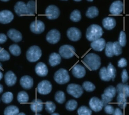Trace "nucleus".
<instances>
[{
    "label": "nucleus",
    "mask_w": 129,
    "mask_h": 115,
    "mask_svg": "<svg viewBox=\"0 0 129 115\" xmlns=\"http://www.w3.org/2000/svg\"><path fill=\"white\" fill-rule=\"evenodd\" d=\"M19 110L17 106L10 105L5 108L4 111V115H17L19 113Z\"/></svg>",
    "instance_id": "obj_27"
},
{
    "label": "nucleus",
    "mask_w": 129,
    "mask_h": 115,
    "mask_svg": "<svg viewBox=\"0 0 129 115\" xmlns=\"http://www.w3.org/2000/svg\"><path fill=\"white\" fill-rule=\"evenodd\" d=\"M101 98V100L104 106H106L109 103L111 102L113 99V98L107 96L104 93L102 95Z\"/></svg>",
    "instance_id": "obj_45"
},
{
    "label": "nucleus",
    "mask_w": 129,
    "mask_h": 115,
    "mask_svg": "<svg viewBox=\"0 0 129 115\" xmlns=\"http://www.w3.org/2000/svg\"><path fill=\"white\" fill-rule=\"evenodd\" d=\"M113 114V115H123L122 111L118 108H116Z\"/></svg>",
    "instance_id": "obj_50"
},
{
    "label": "nucleus",
    "mask_w": 129,
    "mask_h": 115,
    "mask_svg": "<svg viewBox=\"0 0 129 115\" xmlns=\"http://www.w3.org/2000/svg\"><path fill=\"white\" fill-rule=\"evenodd\" d=\"M17 115H26V114L23 113H19Z\"/></svg>",
    "instance_id": "obj_53"
},
{
    "label": "nucleus",
    "mask_w": 129,
    "mask_h": 115,
    "mask_svg": "<svg viewBox=\"0 0 129 115\" xmlns=\"http://www.w3.org/2000/svg\"><path fill=\"white\" fill-rule=\"evenodd\" d=\"M30 28L31 31L34 33L40 34L45 31V24L42 21L36 20L31 23Z\"/></svg>",
    "instance_id": "obj_13"
},
{
    "label": "nucleus",
    "mask_w": 129,
    "mask_h": 115,
    "mask_svg": "<svg viewBox=\"0 0 129 115\" xmlns=\"http://www.w3.org/2000/svg\"><path fill=\"white\" fill-rule=\"evenodd\" d=\"M4 79L5 83L9 87L14 85L17 81V77L15 74L11 71H9L5 73Z\"/></svg>",
    "instance_id": "obj_18"
},
{
    "label": "nucleus",
    "mask_w": 129,
    "mask_h": 115,
    "mask_svg": "<svg viewBox=\"0 0 129 115\" xmlns=\"http://www.w3.org/2000/svg\"><path fill=\"white\" fill-rule=\"evenodd\" d=\"M20 83L21 85L24 89H30L33 86V79L29 75H25L21 78Z\"/></svg>",
    "instance_id": "obj_20"
},
{
    "label": "nucleus",
    "mask_w": 129,
    "mask_h": 115,
    "mask_svg": "<svg viewBox=\"0 0 129 115\" xmlns=\"http://www.w3.org/2000/svg\"><path fill=\"white\" fill-rule=\"evenodd\" d=\"M104 33L102 28L97 24H93L87 30L86 38L90 41H93L101 37Z\"/></svg>",
    "instance_id": "obj_3"
},
{
    "label": "nucleus",
    "mask_w": 129,
    "mask_h": 115,
    "mask_svg": "<svg viewBox=\"0 0 129 115\" xmlns=\"http://www.w3.org/2000/svg\"><path fill=\"white\" fill-rule=\"evenodd\" d=\"M74 1L76 2H80L81 1V0H74Z\"/></svg>",
    "instance_id": "obj_57"
},
{
    "label": "nucleus",
    "mask_w": 129,
    "mask_h": 115,
    "mask_svg": "<svg viewBox=\"0 0 129 115\" xmlns=\"http://www.w3.org/2000/svg\"><path fill=\"white\" fill-rule=\"evenodd\" d=\"M45 14L46 16L49 19H55L59 17L60 15V11L56 6L50 5L46 8Z\"/></svg>",
    "instance_id": "obj_9"
},
{
    "label": "nucleus",
    "mask_w": 129,
    "mask_h": 115,
    "mask_svg": "<svg viewBox=\"0 0 129 115\" xmlns=\"http://www.w3.org/2000/svg\"><path fill=\"white\" fill-rule=\"evenodd\" d=\"M107 70L108 74L111 79L113 81L114 80V79L116 77V70L111 63H109L107 68Z\"/></svg>",
    "instance_id": "obj_32"
},
{
    "label": "nucleus",
    "mask_w": 129,
    "mask_h": 115,
    "mask_svg": "<svg viewBox=\"0 0 129 115\" xmlns=\"http://www.w3.org/2000/svg\"><path fill=\"white\" fill-rule=\"evenodd\" d=\"M67 34L70 40L73 41L79 40L82 36L81 31L76 27H71L68 29Z\"/></svg>",
    "instance_id": "obj_11"
},
{
    "label": "nucleus",
    "mask_w": 129,
    "mask_h": 115,
    "mask_svg": "<svg viewBox=\"0 0 129 115\" xmlns=\"http://www.w3.org/2000/svg\"><path fill=\"white\" fill-rule=\"evenodd\" d=\"M1 1H2L6 2L8 1H9V0H1Z\"/></svg>",
    "instance_id": "obj_56"
},
{
    "label": "nucleus",
    "mask_w": 129,
    "mask_h": 115,
    "mask_svg": "<svg viewBox=\"0 0 129 115\" xmlns=\"http://www.w3.org/2000/svg\"><path fill=\"white\" fill-rule=\"evenodd\" d=\"M99 75L101 79L103 81H109L111 79L107 72V68L105 67H103L100 70Z\"/></svg>",
    "instance_id": "obj_30"
},
{
    "label": "nucleus",
    "mask_w": 129,
    "mask_h": 115,
    "mask_svg": "<svg viewBox=\"0 0 129 115\" xmlns=\"http://www.w3.org/2000/svg\"><path fill=\"white\" fill-rule=\"evenodd\" d=\"M114 55L118 56L122 53V48L118 41H115L113 44Z\"/></svg>",
    "instance_id": "obj_37"
},
{
    "label": "nucleus",
    "mask_w": 129,
    "mask_h": 115,
    "mask_svg": "<svg viewBox=\"0 0 129 115\" xmlns=\"http://www.w3.org/2000/svg\"><path fill=\"white\" fill-rule=\"evenodd\" d=\"M116 93V89L113 86L108 87L104 90V94L112 98L115 97Z\"/></svg>",
    "instance_id": "obj_39"
},
{
    "label": "nucleus",
    "mask_w": 129,
    "mask_h": 115,
    "mask_svg": "<svg viewBox=\"0 0 129 115\" xmlns=\"http://www.w3.org/2000/svg\"><path fill=\"white\" fill-rule=\"evenodd\" d=\"M35 115H41L40 114H35Z\"/></svg>",
    "instance_id": "obj_59"
},
{
    "label": "nucleus",
    "mask_w": 129,
    "mask_h": 115,
    "mask_svg": "<svg viewBox=\"0 0 129 115\" xmlns=\"http://www.w3.org/2000/svg\"><path fill=\"white\" fill-rule=\"evenodd\" d=\"M55 99L58 103L62 104L66 100L65 94L62 91H57L55 95Z\"/></svg>",
    "instance_id": "obj_33"
},
{
    "label": "nucleus",
    "mask_w": 129,
    "mask_h": 115,
    "mask_svg": "<svg viewBox=\"0 0 129 115\" xmlns=\"http://www.w3.org/2000/svg\"><path fill=\"white\" fill-rule=\"evenodd\" d=\"M54 79L57 83L64 84L69 81L70 77L67 70L61 68L55 72Z\"/></svg>",
    "instance_id": "obj_5"
},
{
    "label": "nucleus",
    "mask_w": 129,
    "mask_h": 115,
    "mask_svg": "<svg viewBox=\"0 0 129 115\" xmlns=\"http://www.w3.org/2000/svg\"><path fill=\"white\" fill-rule=\"evenodd\" d=\"M61 57L59 54L54 52L50 55L49 58V62L50 65L54 67L58 65L61 63Z\"/></svg>",
    "instance_id": "obj_24"
},
{
    "label": "nucleus",
    "mask_w": 129,
    "mask_h": 115,
    "mask_svg": "<svg viewBox=\"0 0 129 115\" xmlns=\"http://www.w3.org/2000/svg\"><path fill=\"white\" fill-rule=\"evenodd\" d=\"M36 73L39 76L44 77L47 76L48 72L47 67L43 62H39L37 64L35 68Z\"/></svg>",
    "instance_id": "obj_16"
},
{
    "label": "nucleus",
    "mask_w": 129,
    "mask_h": 115,
    "mask_svg": "<svg viewBox=\"0 0 129 115\" xmlns=\"http://www.w3.org/2000/svg\"><path fill=\"white\" fill-rule=\"evenodd\" d=\"M2 65L1 63H0V70L2 69Z\"/></svg>",
    "instance_id": "obj_54"
},
{
    "label": "nucleus",
    "mask_w": 129,
    "mask_h": 115,
    "mask_svg": "<svg viewBox=\"0 0 129 115\" xmlns=\"http://www.w3.org/2000/svg\"><path fill=\"white\" fill-rule=\"evenodd\" d=\"M61 38V34L58 30L53 29L50 30L46 36L47 41L50 44H54L58 43Z\"/></svg>",
    "instance_id": "obj_10"
},
{
    "label": "nucleus",
    "mask_w": 129,
    "mask_h": 115,
    "mask_svg": "<svg viewBox=\"0 0 129 115\" xmlns=\"http://www.w3.org/2000/svg\"><path fill=\"white\" fill-rule=\"evenodd\" d=\"M98 15V9L95 6L89 7L86 13V16L90 18H93L96 17Z\"/></svg>",
    "instance_id": "obj_28"
},
{
    "label": "nucleus",
    "mask_w": 129,
    "mask_h": 115,
    "mask_svg": "<svg viewBox=\"0 0 129 115\" xmlns=\"http://www.w3.org/2000/svg\"><path fill=\"white\" fill-rule=\"evenodd\" d=\"M52 86L50 82L45 80L41 81L37 86V91L41 95H46L51 92Z\"/></svg>",
    "instance_id": "obj_8"
},
{
    "label": "nucleus",
    "mask_w": 129,
    "mask_h": 115,
    "mask_svg": "<svg viewBox=\"0 0 129 115\" xmlns=\"http://www.w3.org/2000/svg\"><path fill=\"white\" fill-rule=\"evenodd\" d=\"M127 97L123 94H118L117 98L118 105L121 109H125L127 105Z\"/></svg>",
    "instance_id": "obj_25"
},
{
    "label": "nucleus",
    "mask_w": 129,
    "mask_h": 115,
    "mask_svg": "<svg viewBox=\"0 0 129 115\" xmlns=\"http://www.w3.org/2000/svg\"><path fill=\"white\" fill-rule=\"evenodd\" d=\"M7 37L3 33H0V44H3L7 40Z\"/></svg>",
    "instance_id": "obj_49"
},
{
    "label": "nucleus",
    "mask_w": 129,
    "mask_h": 115,
    "mask_svg": "<svg viewBox=\"0 0 129 115\" xmlns=\"http://www.w3.org/2000/svg\"><path fill=\"white\" fill-rule=\"evenodd\" d=\"M9 49L10 52L15 56H18L21 54L20 47L17 44H14L9 46Z\"/></svg>",
    "instance_id": "obj_31"
},
{
    "label": "nucleus",
    "mask_w": 129,
    "mask_h": 115,
    "mask_svg": "<svg viewBox=\"0 0 129 115\" xmlns=\"http://www.w3.org/2000/svg\"><path fill=\"white\" fill-rule=\"evenodd\" d=\"M43 106V103L41 100L39 99L34 100L31 104V110L35 113L40 112L42 111Z\"/></svg>",
    "instance_id": "obj_23"
},
{
    "label": "nucleus",
    "mask_w": 129,
    "mask_h": 115,
    "mask_svg": "<svg viewBox=\"0 0 129 115\" xmlns=\"http://www.w3.org/2000/svg\"><path fill=\"white\" fill-rule=\"evenodd\" d=\"M3 91V87L2 84H0V94Z\"/></svg>",
    "instance_id": "obj_51"
},
{
    "label": "nucleus",
    "mask_w": 129,
    "mask_h": 115,
    "mask_svg": "<svg viewBox=\"0 0 129 115\" xmlns=\"http://www.w3.org/2000/svg\"><path fill=\"white\" fill-rule=\"evenodd\" d=\"M83 62L86 66L92 70H97L101 65L100 58L97 54L94 53L87 54L84 58Z\"/></svg>",
    "instance_id": "obj_2"
},
{
    "label": "nucleus",
    "mask_w": 129,
    "mask_h": 115,
    "mask_svg": "<svg viewBox=\"0 0 129 115\" xmlns=\"http://www.w3.org/2000/svg\"><path fill=\"white\" fill-rule=\"evenodd\" d=\"M51 115H60L58 113H53Z\"/></svg>",
    "instance_id": "obj_55"
},
{
    "label": "nucleus",
    "mask_w": 129,
    "mask_h": 115,
    "mask_svg": "<svg viewBox=\"0 0 129 115\" xmlns=\"http://www.w3.org/2000/svg\"><path fill=\"white\" fill-rule=\"evenodd\" d=\"M123 3L121 1L119 0L115 1L110 6V12L113 15H119L123 12Z\"/></svg>",
    "instance_id": "obj_14"
},
{
    "label": "nucleus",
    "mask_w": 129,
    "mask_h": 115,
    "mask_svg": "<svg viewBox=\"0 0 129 115\" xmlns=\"http://www.w3.org/2000/svg\"><path fill=\"white\" fill-rule=\"evenodd\" d=\"M3 74L1 72H0V80L2 79V78H3Z\"/></svg>",
    "instance_id": "obj_52"
},
{
    "label": "nucleus",
    "mask_w": 129,
    "mask_h": 115,
    "mask_svg": "<svg viewBox=\"0 0 129 115\" xmlns=\"http://www.w3.org/2000/svg\"><path fill=\"white\" fill-rule=\"evenodd\" d=\"M113 44L111 42H108L105 45V53L107 57L111 58L114 55Z\"/></svg>",
    "instance_id": "obj_35"
},
{
    "label": "nucleus",
    "mask_w": 129,
    "mask_h": 115,
    "mask_svg": "<svg viewBox=\"0 0 129 115\" xmlns=\"http://www.w3.org/2000/svg\"><path fill=\"white\" fill-rule=\"evenodd\" d=\"M76 50L73 46L70 45H64L59 49V52L62 57L65 59H69L74 56Z\"/></svg>",
    "instance_id": "obj_6"
},
{
    "label": "nucleus",
    "mask_w": 129,
    "mask_h": 115,
    "mask_svg": "<svg viewBox=\"0 0 129 115\" xmlns=\"http://www.w3.org/2000/svg\"><path fill=\"white\" fill-rule=\"evenodd\" d=\"M82 88L87 92H92L95 89L96 87L92 83L89 81L84 82L82 84Z\"/></svg>",
    "instance_id": "obj_42"
},
{
    "label": "nucleus",
    "mask_w": 129,
    "mask_h": 115,
    "mask_svg": "<svg viewBox=\"0 0 129 115\" xmlns=\"http://www.w3.org/2000/svg\"><path fill=\"white\" fill-rule=\"evenodd\" d=\"M116 21L114 18L108 17L104 19L102 21L103 26L107 30H111L116 25Z\"/></svg>",
    "instance_id": "obj_22"
},
{
    "label": "nucleus",
    "mask_w": 129,
    "mask_h": 115,
    "mask_svg": "<svg viewBox=\"0 0 129 115\" xmlns=\"http://www.w3.org/2000/svg\"><path fill=\"white\" fill-rule=\"evenodd\" d=\"M67 91L69 94L76 98L80 97L83 93V88L79 85L76 84L68 85L67 87Z\"/></svg>",
    "instance_id": "obj_7"
},
{
    "label": "nucleus",
    "mask_w": 129,
    "mask_h": 115,
    "mask_svg": "<svg viewBox=\"0 0 129 115\" xmlns=\"http://www.w3.org/2000/svg\"><path fill=\"white\" fill-rule=\"evenodd\" d=\"M87 1L89 2H92L93 1V0H87Z\"/></svg>",
    "instance_id": "obj_58"
},
{
    "label": "nucleus",
    "mask_w": 129,
    "mask_h": 115,
    "mask_svg": "<svg viewBox=\"0 0 129 115\" xmlns=\"http://www.w3.org/2000/svg\"><path fill=\"white\" fill-rule=\"evenodd\" d=\"M13 99V93L7 92L4 93L2 96V100L3 102L6 104H8L12 102Z\"/></svg>",
    "instance_id": "obj_36"
},
{
    "label": "nucleus",
    "mask_w": 129,
    "mask_h": 115,
    "mask_svg": "<svg viewBox=\"0 0 129 115\" xmlns=\"http://www.w3.org/2000/svg\"><path fill=\"white\" fill-rule=\"evenodd\" d=\"M126 36L124 31H121L120 32L119 37V41H118L121 47H124L126 44Z\"/></svg>",
    "instance_id": "obj_44"
},
{
    "label": "nucleus",
    "mask_w": 129,
    "mask_h": 115,
    "mask_svg": "<svg viewBox=\"0 0 129 115\" xmlns=\"http://www.w3.org/2000/svg\"><path fill=\"white\" fill-rule=\"evenodd\" d=\"M78 106V103L74 100H70L66 103V108L69 111H73L76 110Z\"/></svg>",
    "instance_id": "obj_38"
},
{
    "label": "nucleus",
    "mask_w": 129,
    "mask_h": 115,
    "mask_svg": "<svg viewBox=\"0 0 129 115\" xmlns=\"http://www.w3.org/2000/svg\"><path fill=\"white\" fill-rule=\"evenodd\" d=\"M9 38L16 42H19L22 40V34L19 31L15 29H10L7 33Z\"/></svg>",
    "instance_id": "obj_19"
},
{
    "label": "nucleus",
    "mask_w": 129,
    "mask_h": 115,
    "mask_svg": "<svg viewBox=\"0 0 129 115\" xmlns=\"http://www.w3.org/2000/svg\"><path fill=\"white\" fill-rule=\"evenodd\" d=\"M106 42L103 38H99L92 41L91 44V47L94 50L102 51L105 48Z\"/></svg>",
    "instance_id": "obj_21"
},
{
    "label": "nucleus",
    "mask_w": 129,
    "mask_h": 115,
    "mask_svg": "<svg viewBox=\"0 0 129 115\" xmlns=\"http://www.w3.org/2000/svg\"><path fill=\"white\" fill-rule=\"evenodd\" d=\"M116 90L118 94H123L129 97V85L123 83H119L117 85Z\"/></svg>",
    "instance_id": "obj_26"
},
{
    "label": "nucleus",
    "mask_w": 129,
    "mask_h": 115,
    "mask_svg": "<svg viewBox=\"0 0 129 115\" xmlns=\"http://www.w3.org/2000/svg\"><path fill=\"white\" fill-rule=\"evenodd\" d=\"M56 109V106L54 103L51 101H48L45 103V109L49 113H53Z\"/></svg>",
    "instance_id": "obj_40"
},
{
    "label": "nucleus",
    "mask_w": 129,
    "mask_h": 115,
    "mask_svg": "<svg viewBox=\"0 0 129 115\" xmlns=\"http://www.w3.org/2000/svg\"><path fill=\"white\" fill-rule=\"evenodd\" d=\"M17 98L18 101L19 103H26L29 101V96L27 92L21 91L18 93Z\"/></svg>",
    "instance_id": "obj_29"
},
{
    "label": "nucleus",
    "mask_w": 129,
    "mask_h": 115,
    "mask_svg": "<svg viewBox=\"0 0 129 115\" xmlns=\"http://www.w3.org/2000/svg\"><path fill=\"white\" fill-rule=\"evenodd\" d=\"M89 105L92 110L95 112L101 111L104 106L101 100L95 97H93L90 100Z\"/></svg>",
    "instance_id": "obj_15"
},
{
    "label": "nucleus",
    "mask_w": 129,
    "mask_h": 115,
    "mask_svg": "<svg viewBox=\"0 0 129 115\" xmlns=\"http://www.w3.org/2000/svg\"><path fill=\"white\" fill-rule=\"evenodd\" d=\"M62 1H68V0H62Z\"/></svg>",
    "instance_id": "obj_60"
},
{
    "label": "nucleus",
    "mask_w": 129,
    "mask_h": 115,
    "mask_svg": "<svg viewBox=\"0 0 129 115\" xmlns=\"http://www.w3.org/2000/svg\"><path fill=\"white\" fill-rule=\"evenodd\" d=\"M14 18V14L11 11L5 10L0 12V23L8 24L12 21Z\"/></svg>",
    "instance_id": "obj_12"
},
{
    "label": "nucleus",
    "mask_w": 129,
    "mask_h": 115,
    "mask_svg": "<svg viewBox=\"0 0 129 115\" xmlns=\"http://www.w3.org/2000/svg\"><path fill=\"white\" fill-rule=\"evenodd\" d=\"M10 55L6 50L0 47V61H6L9 60Z\"/></svg>",
    "instance_id": "obj_43"
},
{
    "label": "nucleus",
    "mask_w": 129,
    "mask_h": 115,
    "mask_svg": "<svg viewBox=\"0 0 129 115\" xmlns=\"http://www.w3.org/2000/svg\"><path fill=\"white\" fill-rule=\"evenodd\" d=\"M72 72L74 77L80 79L84 77L86 74V70L84 67L79 64H77L73 67Z\"/></svg>",
    "instance_id": "obj_17"
},
{
    "label": "nucleus",
    "mask_w": 129,
    "mask_h": 115,
    "mask_svg": "<svg viewBox=\"0 0 129 115\" xmlns=\"http://www.w3.org/2000/svg\"><path fill=\"white\" fill-rule=\"evenodd\" d=\"M36 4L33 0H31L26 4L24 2H18L14 6V10L19 16L24 15H32L35 13Z\"/></svg>",
    "instance_id": "obj_1"
},
{
    "label": "nucleus",
    "mask_w": 129,
    "mask_h": 115,
    "mask_svg": "<svg viewBox=\"0 0 129 115\" xmlns=\"http://www.w3.org/2000/svg\"><path fill=\"white\" fill-rule=\"evenodd\" d=\"M78 115H91L92 111L86 106H82L78 110Z\"/></svg>",
    "instance_id": "obj_41"
},
{
    "label": "nucleus",
    "mask_w": 129,
    "mask_h": 115,
    "mask_svg": "<svg viewBox=\"0 0 129 115\" xmlns=\"http://www.w3.org/2000/svg\"><path fill=\"white\" fill-rule=\"evenodd\" d=\"M121 78H122V82L123 83L126 82L128 80V72L126 69L123 70L121 74Z\"/></svg>",
    "instance_id": "obj_46"
},
{
    "label": "nucleus",
    "mask_w": 129,
    "mask_h": 115,
    "mask_svg": "<svg viewBox=\"0 0 129 115\" xmlns=\"http://www.w3.org/2000/svg\"><path fill=\"white\" fill-rule=\"evenodd\" d=\"M70 19L73 22H78L81 19L80 12L78 10H73L70 16Z\"/></svg>",
    "instance_id": "obj_34"
},
{
    "label": "nucleus",
    "mask_w": 129,
    "mask_h": 115,
    "mask_svg": "<svg viewBox=\"0 0 129 115\" xmlns=\"http://www.w3.org/2000/svg\"><path fill=\"white\" fill-rule=\"evenodd\" d=\"M105 106L104 110L106 113L108 114H113L115 109L112 106L110 105H107Z\"/></svg>",
    "instance_id": "obj_47"
},
{
    "label": "nucleus",
    "mask_w": 129,
    "mask_h": 115,
    "mask_svg": "<svg viewBox=\"0 0 129 115\" xmlns=\"http://www.w3.org/2000/svg\"><path fill=\"white\" fill-rule=\"evenodd\" d=\"M127 62L126 59L124 58H121L118 63V66L120 68H124L127 66Z\"/></svg>",
    "instance_id": "obj_48"
},
{
    "label": "nucleus",
    "mask_w": 129,
    "mask_h": 115,
    "mask_svg": "<svg viewBox=\"0 0 129 115\" xmlns=\"http://www.w3.org/2000/svg\"><path fill=\"white\" fill-rule=\"evenodd\" d=\"M42 55L41 49L37 46H31L26 53V57L29 62L33 63L40 59Z\"/></svg>",
    "instance_id": "obj_4"
}]
</instances>
